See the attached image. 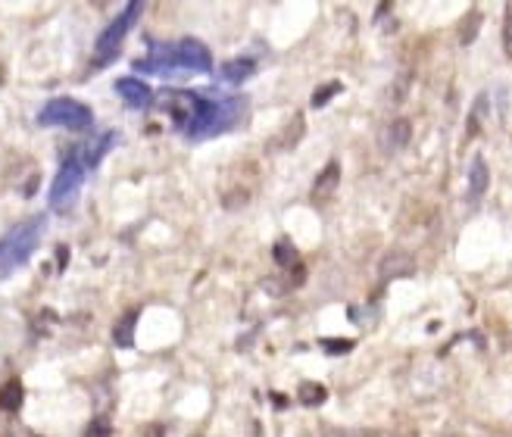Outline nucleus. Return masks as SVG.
I'll list each match as a JSON object with an SVG mask.
<instances>
[{"label": "nucleus", "instance_id": "1", "mask_svg": "<svg viewBox=\"0 0 512 437\" xmlns=\"http://www.w3.org/2000/svg\"><path fill=\"white\" fill-rule=\"evenodd\" d=\"M247 100L244 97H225V100H213V97H200L194 94L191 100V116L185 125V135L191 141H207L216 138L228 128H235L244 119Z\"/></svg>", "mask_w": 512, "mask_h": 437}, {"label": "nucleus", "instance_id": "2", "mask_svg": "<svg viewBox=\"0 0 512 437\" xmlns=\"http://www.w3.org/2000/svg\"><path fill=\"white\" fill-rule=\"evenodd\" d=\"M144 72H169V69H188V72H210L213 69V57L210 50L203 47L200 41L188 38L175 47H157L153 57L144 63H135Z\"/></svg>", "mask_w": 512, "mask_h": 437}, {"label": "nucleus", "instance_id": "3", "mask_svg": "<svg viewBox=\"0 0 512 437\" xmlns=\"http://www.w3.org/2000/svg\"><path fill=\"white\" fill-rule=\"evenodd\" d=\"M41 235H44V219L35 216V219H25L19 222L16 228H10L4 241H0V278L13 275L29 256L38 250L41 244Z\"/></svg>", "mask_w": 512, "mask_h": 437}, {"label": "nucleus", "instance_id": "4", "mask_svg": "<svg viewBox=\"0 0 512 437\" xmlns=\"http://www.w3.org/2000/svg\"><path fill=\"white\" fill-rule=\"evenodd\" d=\"M147 0H128V7L107 25L104 35L97 38V54H94V66H107L119 57V50L125 44V35L132 32V25L138 22L141 10H144Z\"/></svg>", "mask_w": 512, "mask_h": 437}, {"label": "nucleus", "instance_id": "5", "mask_svg": "<svg viewBox=\"0 0 512 437\" xmlns=\"http://www.w3.org/2000/svg\"><path fill=\"white\" fill-rule=\"evenodd\" d=\"M38 122L47 128H69V132H85V128H91L94 116L85 104H79V100L72 97H57L50 100V104L38 113Z\"/></svg>", "mask_w": 512, "mask_h": 437}, {"label": "nucleus", "instance_id": "6", "mask_svg": "<svg viewBox=\"0 0 512 437\" xmlns=\"http://www.w3.org/2000/svg\"><path fill=\"white\" fill-rule=\"evenodd\" d=\"M85 172H88V166H85L82 157L63 163V169L54 178V185H50V210H54V213H69L72 210L75 197H79V191H82Z\"/></svg>", "mask_w": 512, "mask_h": 437}, {"label": "nucleus", "instance_id": "7", "mask_svg": "<svg viewBox=\"0 0 512 437\" xmlns=\"http://www.w3.org/2000/svg\"><path fill=\"white\" fill-rule=\"evenodd\" d=\"M409 138H413V125H409V119H391L378 132V147L384 153H397L409 144Z\"/></svg>", "mask_w": 512, "mask_h": 437}, {"label": "nucleus", "instance_id": "8", "mask_svg": "<svg viewBox=\"0 0 512 437\" xmlns=\"http://www.w3.org/2000/svg\"><path fill=\"white\" fill-rule=\"evenodd\" d=\"M116 91L122 94V100L132 110H144V107H150V100H153V91L144 82H138V79H119Z\"/></svg>", "mask_w": 512, "mask_h": 437}, {"label": "nucleus", "instance_id": "9", "mask_svg": "<svg viewBox=\"0 0 512 437\" xmlns=\"http://www.w3.org/2000/svg\"><path fill=\"white\" fill-rule=\"evenodd\" d=\"M488 185H491V172H488V160L478 157L472 160V169H469V200L478 203L484 194H488Z\"/></svg>", "mask_w": 512, "mask_h": 437}, {"label": "nucleus", "instance_id": "10", "mask_svg": "<svg viewBox=\"0 0 512 437\" xmlns=\"http://www.w3.org/2000/svg\"><path fill=\"white\" fill-rule=\"evenodd\" d=\"M338 182H341V166L338 163H328L325 166V172L316 178V185H313V197L322 203V200H328L331 194L338 191Z\"/></svg>", "mask_w": 512, "mask_h": 437}, {"label": "nucleus", "instance_id": "11", "mask_svg": "<svg viewBox=\"0 0 512 437\" xmlns=\"http://www.w3.org/2000/svg\"><path fill=\"white\" fill-rule=\"evenodd\" d=\"M416 272V263L409 260L406 253H391L388 260L381 263V275L384 278H406V275H413Z\"/></svg>", "mask_w": 512, "mask_h": 437}, {"label": "nucleus", "instance_id": "12", "mask_svg": "<svg viewBox=\"0 0 512 437\" xmlns=\"http://www.w3.org/2000/svg\"><path fill=\"white\" fill-rule=\"evenodd\" d=\"M250 75H253V60H232L222 66V79L232 85H241L244 79H250Z\"/></svg>", "mask_w": 512, "mask_h": 437}, {"label": "nucleus", "instance_id": "13", "mask_svg": "<svg viewBox=\"0 0 512 437\" xmlns=\"http://www.w3.org/2000/svg\"><path fill=\"white\" fill-rule=\"evenodd\" d=\"M491 107V97L488 94H481L478 100H475V107H472V113H469V125H466V138H475L478 132H481V125H484V110Z\"/></svg>", "mask_w": 512, "mask_h": 437}, {"label": "nucleus", "instance_id": "14", "mask_svg": "<svg viewBox=\"0 0 512 437\" xmlns=\"http://www.w3.org/2000/svg\"><path fill=\"white\" fill-rule=\"evenodd\" d=\"M300 400H303L306 406L322 403V400H325V388H322V384H303V388H300Z\"/></svg>", "mask_w": 512, "mask_h": 437}, {"label": "nucleus", "instance_id": "15", "mask_svg": "<svg viewBox=\"0 0 512 437\" xmlns=\"http://www.w3.org/2000/svg\"><path fill=\"white\" fill-rule=\"evenodd\" d=\"M275 260L281 266H297V250L288 241H281V244H275Z\"/></svg>", "mask_w": 512, "mask_h": 437}, {"label": "nucleus", "instance_id": "16", "mask_svg": "<svg viewBox=\"0 0 512 437\" xmlns=\"http://www.w3.org/2000/svg\"><path fill=\"white\" fill-rule=\"evenodd\" d=\"M503 50H506V57L512 60V0L506 4V13H503Z\"/></svg>", "mask_w": 512, "mask_h": 437}, {"label": "nucleus", "instance_id": "17", "mask_svg": "<svg viewBox=\"0 0 512 437\" xmlns=\"http://www.w3.org/2000/svg\"><path fill=\"white\" fill-rule=\"evenodd\" d=\"M478 25H481V13L472 10L469 19H466V29L459 32V41H463V44H472V41H475V32H478Z\"/></svg>", "mask_w": 512, "mask_h": 437}, {"label": "nucleus", "instance_id": "18", "mask_svg": "<svg viewBox=\"0 0 512 437\" xmlns=\"http://www.w3.org/2000/svg\"><path fill=\"white\" fill-rule=\"evenodd\" d=\"M19 400H22L19 384H16V381H10L7 388H4V394H0V406H4V409H16V406H19Z\"/></svg>", "mask_w": 512, "mask_h": 437}, {"label": "nucleus", "instance_id": "19", "mask_svg": "<svg viewBox=\"0 0 512 437\" xmlns=\"http://www.w3.org/2000/svg\"><path fill=\"white\" fill-rule=\"evenodd\" d=\"M335 94H341V82H331V85H322L319 91H316V97H313V107H325L331 97Z\"/></svg>", "mask_w": 512, "mask_h": 437}, {"label": "nucleus", "instance_id": "20", "mask_svg": "<svg viewBox=\"0 0 512 437\" xmlns=\"http://www.w3.org/2000/svg\"><path fill=\"white\" fill-rule=\"evenodd\" d=\"M350 347H353L350 341H325V350H331V353H335V350L344 353V350H350Z\"/></svg>", "mask_w": 512, "mask_h": 437}, {"label": "nucleus", "instance_id": "21", "mask_svg": "<svg viewBox=\"0 0 512 437\" xmlns=\"http://www.w3.org/2000/svg\"><path fill=\"white\" fill-rule=\"evenodd\" d=\"M110 4H116V0H91V7H97V10H107Z\"/></svg>", "mask_w": 512, "mask_h": 437}]
</instances>
